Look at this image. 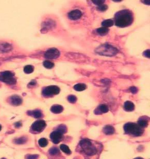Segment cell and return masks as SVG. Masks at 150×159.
<instances>
[{
  "label": "cell",
  "mask_w": 150,
  "mask_h": 159,
  "mask_svg": "<svg viewBox=\"0 0 150 159\" xmlns=\"http://www.w3.org/2000/svg\"><path fill=\"white\" fill-rule=\"evenodd\" d=\"M133 21V14L127 9L120 10L115 16V23L120 27H125L130 25Z\"/></svg>",
  "instance_id": "cell-1"
},
{
  "label": "cell",
  "mask_w": 150,
  "mask_h": 159,
  "mask_svg": "<svg viewBox=\"0 0 150 159\" xmlns=\"http://www.w3.org/2000/svg\"><path fill=\"white\" fill-rule=\"evenodd\" d=\"M68 101L71 103H75L77 101V98L74 95H70L68 97Z\"/></svg>",
  "instance_id": "cell-27"
},
{
  "label": "cell",
  "mask_w": 150,
  "mask_h": 159,
  "mask_svg": "<svg viewBox=\"0 0 150 159\" xmlns=\"http://www.w3.org/2000/svg\"><path fill=\"white\" fill-rule=\"evenodd\" d=\"M1 129H2V127H1V125H0V131L1 130Z\"/></svg>",
  "instance_id": "cell-37"
},
{
  "label": "cell",
  "mask_w": 150,
  "mask_h": 159,
  "mask_svg": "<svg viewBox=\"0 0 150 159\" xmlns=\"http://www.w3.org/2000/svg\"><path fill=\"white\" fill-rule=\"evenodd\" d=\"M82 16V13L80 10L75 9L72 10L69 13L68 17L69 18L72 20H76L80 19Z\"/></svg>",
  "instance_id": "cell-10"
},
{
  "label": "cell",
  "mask_w": 150,
  "mask_h": 159,
  "mask_svg": "<svg viewBox=\"0 0 150 159\" xmlns=\"http://www.w3.org/2000/svg\"><path fill=\"white\" fill-rule=\"evenodd\" d=\"M59 152V151L56 147H53V148H51L49 150V153L50 154V155L53 156L57 155Z\"/></svg>",
  "instance_id": "cell-26"
},
{
  "label": "cell",
  "mask_w": 150,
  "mask_h": 159,
  "mask_svg": "<svg viewBox=\"0 0 150 159\" xmlns=\"http://www.w3.org/2000/svg\"><path fill=\"white\" fill-rule=\"evenodd\" d=\"M60 148H61V149L64 152L65 154H68V155L71 154V151L70 149H69V147L67 146V145H64V144H62V145H61V146H60Z\"/></svg>",
  "instance_id": "cell-22"
},
{
  "label": "cell",
  "mask_w": 150,
  "mask_h": 159,
  "mask_svg": "<svg viewBox=\"0 0 150 159\" xmlns=\"http://www.w3.org/2000/svg\"><path fill=\"white\" fill-rule=\"evenodd\" d=\"M45 126L46 123L44 120H38L33 123L32 128L33 131L39 132L43 131Z\"/></svg>",
  "instance_id": "cell-8"
},
{
  "label": "cell",
  "mask_w": 150,
  "mask_h": 159,
  "mask_svg": "<svg viewBox=\"0 0 150 159\" xmlns=\"http://www.w3.org/2000/svg\"><path fill=\"white\" fill-rule=\"evenodd\" d=\"M57 131L61 132L63 134L67 132V128H66V127L64 125H61L58 127Z\"/></svg>",
  "instance_id": "cell-29"
},
{
  "label": "cell",
  "mask_w": 150,
  "mask_h": 159,
  "mask_svg": "<svg viewBox=\"0 0 150 159\" xmlns=\"http://www.w3.org/2000/svg\"><path fill=\"white\" fill-rule=\"evenodd\" d=\"M138 125L141 128H146L148 125V121L146 118H140L138 121Z\"/></svg>",
  "instance_id": "cell-19"
},
{
  "label": "cell",
  "mask_w": 150,
  "mask_h": 159,
  "mask_svg": "<svg viewBox=\"0 0 150 159\" xmlns=\"http://www.w3.org/2000/svg\"><path fill=\"white\" fill-rule=\"evenodd\" d=\"M12 49L11 45L6 43H0V51L2 52H7Z\"/></svg>",
  "instance_id": "cell-12"
},
{
  "label": "cell",
  "mask_w": 150,
  "mask_h": 159,
  "mask_svg": "<svg viewBox=\"0 0 150 159\" xmlns=\"http://www.w3.org/2000/svg\"><path fill=\"white\" fill-rule=\"evenodd\" d=\"M38 155H27L26 159H37L38 158Z\"/></svg>",
  "instance_id": "cell-32"
},
{
  "label": "cell",
  "mask_w": 150,
  "mask_h": 159,
  "mask_svg": "<svg viewBox=\"0 0 150 159\" xmlns=\"http://www.w3.org/2000/svg\"><path fill=\"white\" fill-rule=\"evenodd\" d=\"M60 92V88L55 85H51L45 87L43 91V95L44 97H52L57 95Z\"/></svg>",
  "instance_id": "cell-6"
},
{
  "label": "cell",
  "mask_w": 150,
  "mask_h": 159,
  "mask_svg": "<svg viewBox=\"0 0 150 159\" xmlns=\"http://www.w3.org/2000/svg\"><path fill=\"white\" fill-rule=\"evenodd\" d=\"M39 145L41 147H45L47 146L48 144L47 140L45 138H40L38 141Z\"/></svg>",
  "instance_id": "cell-23"
},
{
  "label": "cell",
  "mask_w": 150,
  "mask_h": 159,
  "mask_svg": "<svg viewBox=\"0 0 150 159\" xmlns=\"http://www.w3.org/2000/svg\"><path fill=\"white\" fill-rule=\"evenodd\" d=\"M107 8H108L107 5H104V4H102L100 6H98V7H97V9L99 10L102 11H105L106 9H107Z\"/></svg>",
  "instance_id": "cell-30"
},
{
  "label": "cell",
  "mask_w": 150,
  "mask_h": 159,
  "mask_svg": "<svg viewBox=\"0 0 150 159\" xmlns=\"http://www.w3.org/2000/svg\"><path fill=\"white\" fill-rule=\"evenodd\" d=\"M0 81L9 85H13L16 83L15 74L10 71H5L0 74Z\"/></svg>",
  "instance_id": "cell-5"
},
{
  "label": "cell",
  "mask_w": 150,
  "mask_h": 159,
  "mask_svg": "<svg viewBox=\"0 0 150 159\" xmlns=\"http://www.w3.org/2000/svg\"><path fill=\"white\" fill-rule=\"evenodd\" d=\"M125 132L135 136H139L143 134V130L138 125L133 122L126 123L124 126Z\"/></svg>",
  "instance_id": "cell-4"
},
{
  "label": "cell",
  "mask_w": 150,
  "mask_h": 159,
  "mask_svg": "<svg viewBox=\"0 0 150 159\" xmlns=\"http://www.w3.org/2000/svg\"><path fill=\"white\" fill-rule=\"evenodd\" d=\"M95 52L101 55L113 56L116 55L118 53L119 50L111 45L105 44L99 46L95 50Z\"/></svg>",
  "instance_id": "cell-2"
},
{
  "label": "cell",
  "mask_w": 150,
  "mask_h": 159,
  "mask_svg": "<svg viewBox=\"0 0 150 159\" xmlns=\"http://www.w3.org/2000/svg\"><path fill=\"white\" fill-rule=\"evenodd\" d=\"M135 159H142L141 158H136Z\"/></svg>",
  "instance_id": "cell-36"
},
{
  "label": "cell",
  "mask_w": 150,
  "mask_h": 159,
  "mask_svg": "<svg viewBox=\"0 0 150 159\" xmlns=\"http://www.w3.org/2000/svg\"><path fill=\"white\" fill-rule=\"evenodd\" d=\"M21 126V122H17V123H16V124H15V126H16L17 128H18V127H20Z\"/></svg>",
  "instance_id": "cell-35"
},
{
  "label": "cell",
  "mask_w": 150,
  "mask_h": 159,
  "mask_svg": "<svg viewBox=\"0 0 150 159\" xmlns=\"http://www.w3.org/2000/svg\"><path fill=\"white\" fill-rule=\"evenodd\" d=\"M26 138L24 137H22L21 138H19L18 139H17L15 140V142L17 144H23L24 143L26 142Z\"/></svg>",
  "instance_id": "cell-28"
},
{
  "label": "cell",
  "mask_w": 150,
  "mask_h": 159,
  "mask_svg": "<svg viewBox=\"0 0 150 159\" xmlns=\"http://www.w3.org/2000/svg\"><path fill=\"white\" fill-rule=\"evenodd\" d=\"M9 100L12 104L16 106L20 105L22 102V98L17 95H14L11 96Z\"/></svg>",
  "instance_id": "cell-11"
},
{
  "label": "cell",
  "mask_w": 150,
  "mask_h": 159,
  "mask_svg": "<svg viewBox=\"0 0 150 159\" xmlns=\"http://www.w3.org/2000/svg\"><path fill=\"white\" fill-rule=\"evenodd\" d=\"M43 64L44 67L47 69H51L54 67V64L53 63L48 61H44Z\"/></svg>",
  "instance_id": "cell-25"
},
{
  "label": "cell",
  "mask_w": 150,
  "mask_h": 159,
  "mask_svg": "<svg viewBox=\"0 0 150 159\" xmlns=\"http://www.w3.org/2000/svg\"><path fill=\"white\" fill-rule=\"evenodd\" d=\"M86 85L83 83H79L74 86V89L77 91H82L86 90Z\"/></svg>",
  "instance_id": "cell-18"
},
{
  "label": "cell",
  "mask_w": 150,
  "mask_h": 159,
  "mask_svg": "<svg viewBox=\"0 0 150 159\" xmlns=\"http://www.w3.org/2000/svg\"><path fill=\"white\" fill-rule=\"evenodd\" d=\"M60 55V52L56 48H51L46 51L44 57L48 59H55Z\"/></svg>",
  "instance_id": "cell-7"
},
{
  "label": "cell",
  "mask_w": 150,
  "mask_h": 159,
  "mask_svg": "<svg viewBox=\"0 0 150 159\" xmlns=\"http://www.w3.org/2000/svg\"><path fill=\"white\" fill-rule=\"evenodd\" d=\"M63 107L60 105H54L52 106L51 108V112L54 114L61 113L63 111Z\"/></svg>",
  "instance_id": "cell-14"
},
{
  "label": "cell",
  "mask_w": 150,
  "mask_h": 159,
  "mask_svg": "<svg viewBox=\"0 0 150 159\" xmlns=\"http://www.w3.org/2000/svg\"><path fill=\"white\" fill-rule=\"evenodd\" d=\"M109 31V29H108L107 28H105V27H100L98 29H97V32L98 34H99L100 35H102V36H103V35H105L106 34H107Z\"/></svg>",
  "instance_id": "cell-21"
},
{
  "label": "cell",
  "mask_w": 150,
  "mask_h": 159,
  "mask_svg": "<svg viewBox=\"0 0 150 159\" xmlns=\"http://www.w3.org/2000/svg\"><path fill=\"white\" fill-rule=\"evenodd\" d=\"M92 1L94 4L98 5V6H99L103 4V3L105 2V1H103H103L102 0H99V1H95V0H94V1Z\"/></svg>",
  "instance_id": "cell-31"
},
{
  "label": "cell",
  "mask_w": 150,
  "mask_h": 159,
  "mask_svg": "<svg viewBox=\"0 0 150 159\" xmlns=\"http://www.w3.org/2000/svg\"><path fill=\"white\" fill-rule=\"evenodd\" d=\"M130 91L133 94H135L138 92V89L136 87H131L130 88Z\"/></svg>",
  "instance_id": "cell-33"
},
{
  "label": "cell",
  "mask_w": 150,
  "mask_h": 159,
  "mask_svg": "<svg viewBox=\"0 0 150 159\" xmlns=\"http://www.w3.org/2000/svg\"><path fill=\"white\" fill-rule=\"evenodd\" d=\"M27 113L28 114V115L33 116L34 117L36 118H41L43 116V114H42L41 112L39 110L29 111Z\"/></svg>",
  "instance_id": "cell-17"
},
{
  "label": "cell",
  "mask_w": 150,
  "mask_h": 159,
  "mask_svg": "<svg viewBox=\"0 0 150 159\" xmlns=\"http://www.w3.org/2000/svg\"><path fill=\"white\" fill-rule=\"evenodd\" d=\"M108 107L106 104H101L98 108V110H95V111H98V112L97 113V114L101 113H106L108 112Z\"/></svg>",
  "instance_id": "cell-16"
},
{
  "label": "cell",
  "mask_w": 150,
  "mask_h": 159,
  "mask_svg": "<svg viewBox=\"0 0 150 159\" xmlns=\"http://www.w3.org/2000/svg\"><path fill=\"white\" fill-rule=\"evenodd\" d=\"M124 110L128 112H131L134 110L135 105L134 104L129 101H127L124 103Z\"/></svg>",
  "instance_id": "cell-13"
},
{
  "label": "cell",
  "mask_w": 150,
  "mask_h": 159,
  "mask_svg": "<svg viewBox=\"0 0 150 159\" xmlns=\"http://www.w3.org/2000/svg\"><path fill=\"white\" fill-rule=\"evenodd\" d=\"M103 132L106 135H111L115 133V130L113 127L108 125L103 128Z\"/></svg>",
  "instance_id": "cell-15"
},
{
  "label": "cell",
  "mask_w": 150,
  "mask_h": 159,
  "mask_svg": "<svg viewBox=\"0 0 150 159\" xmlns=\"http://www.w3.org/2000/svg\"><path fill=\"white\" fill-rule=\"evenodd\" d=\"M113 24L114 22L113 20H112L111 19H108L103 21L102 23V25L104 27L108 28V27L112 26L113 25Z\"/></svg>",
  "instance_id": "cell-20"
},
{
  "label": "cell",
  "mask_w": 150,
  "mask_h": 159,
  "mask_svg": "<svg viewBox=\"0 0 150 159\" xmlns=\"http://www.w3.org/2000/svg\"><path fill=\"white\" fill-rule=\"evenodd\" d=\"M63 137V133L57 130L53 132L50 135V138L54 144H58L62 140Z\"/></svg>",
  "instance_id": "cell-9"
},
{
  "label": "cell",
  "mask_w": 150,
  "mask_h": 159,
  "mask_svg": "<svg viewBox=\"0 0 150 159\" xmlns=\"http://www.w3.org/2000/svg\"><path fill=\"white\" fill-rule=\"evenodd\" d=\"M80 145L82 150L87 156H92L97 154L98 152L97 148L93 144L91 140L89 139H82L80 143Z\"/></svg>",
  "instance_id": "cell-3"
},
{
  "label": "cell",
  "mask_w": 150,
  "mask_h": 159,
  "mask_svg": "<svg viewBox=\"0 0 150 159\" xmlns=\"http://www.w3.org/2000/svg\"><path fill=\"white\" fill-rule=\"evenodd\" d=\"M34 71V67L32 65H27L24 68V71L26 73H31Z\"/></svg>",
  "instance_id": "cell-24"
},
{
  "label": "cell",
  "mask_w": 150,
  "mask_h": 159,
  "mask_svg": "<svg viewBox=\"0 0 150 159\" xmlns=\"http://www.w3.org/2000/svg\"><path fill=\"white\" fill-rule=\"evenodd\" d=\"M143 55L145 56V57L150 58V50H148L145 51V52H143Z\"/></svg>",
  "instance_id": "cell-34"
}]
</instances>
